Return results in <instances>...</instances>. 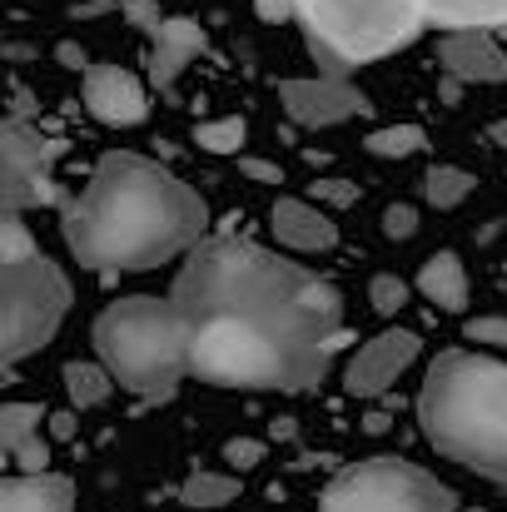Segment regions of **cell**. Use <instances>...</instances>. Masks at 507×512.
<instances>
[{
	"instance_id": "6da1fadb",
	"label": "cell",
	"mask_w": 507,
	"mask_h": 512,
	"mask_svg": "<svg viewBox=\"0 0 507 512\" xmlns=\"http://www.w3.org/2000/svg\"><path fill=\"white\" fill-rule=\"evenodd\" d=\"M204 199L155 160L130 150L100 155L90 184L65 199L60 234L90 274H145L204 239Z\"/></svg>"
},
{
	"instance_id": "7a4b0ae2",
	"label": "cell",
	"mask_w": 507,
	"mask_h": 512,
	"mask_svg": "<svg viewBox=\"0 0 507 512\" xmlns=\"http://www.w3.org/2000/svg\"><path fill=\"white\" fill-rule=\"evenodd\" d=\"M169 299L184 309L189 324H199L209 314H249V319L279 324L289 334H309V339L343 334V299L329 279H319L299 264H284L234 234L199 239L189 249Z\"/></svg>"
},
{
	"instance_id": "3957f363",
	"label": "cell",
	"mask_w": 507,
	"mask_h": 512,
	"mask_svg": "<svg viewBox=\"0 0 507 512\" xmlns=\"http://www.w3.org/2000/svg\"><path fill=\"white\" fill-rule=\"evenodd\" d=\"M423 438L458 468L507 488V363L488 353H438L418 393Z\"/></svg>"
},
{
	"instance_id": "277c9868",
	"label": "cell",
	"mask_w": 507,
	"mask_h": 512,
	"mask_svg": "<svg viewBox=\"0 0 507 512\" xmlns=\"http://www.w3.org/2000/svg\"><path fill=\"white\" fill-rule=\"evenodd\" d=\"M338 339L289 334L279 324L249 319V314H209L189 324V373L214 388H244V393H304L324 383L334 363Z\"/></svg>"
},
{
	"instance_id": "5b68a950",
	"label": "cell",
	"mask_w": 507,
	"mask_h": 512,
	"mask_svg": "<svg viewBox=\"0 0 507 512\" xmlns=\"http://www.w3.org/2000/svg\"><path fill=\"white\" fill-rule=\"evenodd\" d=\"M95 353L125 393L160 403L189 373V319L174 299L130 294L95 319Z\"/></svg>"
},
{
	"instance_id": "8992f818",
	"label": "cell",
	"mask_w": 507,
	"mask_h": 512,
	"mask_svg": "<svg viewBox=\"0 0 507 512\" xmlns=\"http://www.w3.org/2000/svg\"><path fill=\"white\" fill-rule=\"evenodd\" d=\"M294 20L324 75H348L363 60L403 50L423 25V0H294Z\"/></svg>"
},
{
	"instance_id": "52a82bcc",
	"label": "cell",
	"mask_w": 507,
	"mask_h": 512,
	"mask_svg": "<svg viewBox=\"0 0 507 512\" xmlns=\"http://www.w3.org/2000/svg\"><path fill=\"white\" fill-rule=\"evenodd\" d=\"M0 289H5L0 358L20 363V358L40 353L50 334L60 329V319L70 309V279L60 274V264H50L40 254V244L30 239V229L20 224L15 209H5V219H0Z\"/></svg>"
},
{
	"instance_id": "ba28073f",
	"label": "cell",
	"mask_w": 507,
	"mask_h": 512,
	"mask_svg": "<svg viewBox=\"0 0 507 512\" xmlns=\"http://www.w3.org/2000/svg\"><path fill=\"white\" fill-rule=\"evenodd\" d=\"M458 498L403 458H368L343 468L324 488L319 512H458Z\"/></svg>"
},
{
	"instance_id": "9c48e42d",
	"label": "cell",
	"mask_w": 507,
	"mask_h": 512,
	"mask_svg": "<svg viewBox=\"0 0 507 512\" xmlns=\"http://www.w3.org/2000/svg\"><path fill=\"white\" fill-rule=\"evenodd\" d=\"M0 155H5V174H0V199L5 209H30V204H55L60 189L50 184V165L65 155V140H45L35 125H25V115H10L0 130Z\"/></svg>"
},
{
	"instance_id": "30bf717a",
	"label": "cell",
	"mask_w": 507,
	"mask_h": 512,
	"mask_svg": "<svg viewBox=\"0 0 507 512\" xmlns=\"http://www.w3.org/2000/svg\"><path fill=\"white\" fill-rule=\"evenodd\" d=\"M279 105L289 110V120L314 125V130H329V125H343V120H353V115H368L363 90H353L343 75L284 80V85H279Z\"/></svg>"
},
{
	"instance_id": "8fae6325",
	"label": "cell",
	"mask_w": 507,
	"mask_h": 512,
	"mask_svg": "<svg viewBox=\"0 0 507 512\" xmlns=\"http://www.w3.org/2000/svg\"><path fill=\"white\" fill-rule=\"evenodd\" d=\"M418 348H423V339L413 329H383L378 339H368L353 353V363L343 373V388L353 398H378L388 383H398V373L418 358Z\"/></svg>"
},
{
	"instance_id": "7c38bea8",
	"label": "cell",
	"mask_w": 507,
	"mask_h": 512,
	"mask_svg": "<svg viewBox=\"0 0 507 512\" xmlns=\"http://www.w3.org/2000/svg\"><path fill=\"white\" fill-rule=\"evenodd\" d=\"M85 110L100 125H140L150 115V95H145L140 75H130L125 65H90L85 70Z\"/></svg>"
},
{
	"instance_id": "4fadbf2b",
	"label": "cell",
	"mask_w": 507,
	"mask_h": 512,
	"mask_svg": "<svg viewBox=\"0 0 507 512\" xmlns=\"http://www.w3.org/2000/svg\"><path fill=\"white\" fill-rule=\"evenodd\" d=\"M438 60H443V70H448L453 80H463V85H503L507 80L503 45H498L488 30H478V25L448 30V35L438 40Z\"/></svg>"
},
{
	"instance_id": "5bb4252c",
	"label": "cell",
	"mask_w": 507,
	"mask_h": 512,
	"mask_svg": "<svg viewBox=\"0 0 507 512\" xmlns=\"http://www.w3.org/2000/svg\"><path fill=\"white\" fill-rule=\"evenodd\" d=\"M204 50H209V35H204L199 20L165 15V25L150 35V85H155L160 95H169V90L179 85V75L189 70V60L204 55Z\"/></svg>"
},
{
	"instance_id": "9a60e30c",
	"label": "cell",
	"mask_w": 507,
	"mask_h": 512,
	"mask_svg": "<svg viewBox=\"0 0 507 512\" xmlns=\"http://www.w3.org/2000/svg\"><path fill=\"white\" fill-rule=\"evenodd\" d=\"M274 234L284 249L299 254H324L338 244V224L329 219V209L319 199H274Z\"/></svg>"
},
{
	"instance_id": "2e32d148",
	"label": "cell",
	"mask_w": 507,
	"mask_h": 512,
	"mask_svg": "<svg viewBox=\"0 0 507 512\" xmlns=\"http://www.w3.org/2000/svg\"><path fill=\"white\" fill-rule=\"evenodd\" d=\"M75 488L60 473H25L0 483V512H70Z\"/></svg>"
},
{
	"instance_id": "e0dca14e",
	"label": "cell",
	"mask_w": 507,
	"mask_h": 512,
	"mask_svg": "<svg viewBox=\"0 0 507 512\" xmlns=\"http://www.w3.org/2000/svg\"><path fill=\"white\" fill-rule=\"evenodd\" d=\"M418 294L428 299V304H438V309H448V314H463L468 309V269H463V259L458 254H433L423 269H418Z\"/></svg>"
},
{
	"instance_id": "ac0fdd59",
	"label": "cell",
	"mask_w": 507,
	"mask_h": 512,
	"mask_svg": "<svg viewBox=\"0 0 507 512\" xmlns=\"http://www.w3.org/2000/svg\"><path fill=\"white\" fill-rule=\"evenodd\" d=\"M428 20L448 25V30H488V25H507V0H423Z\"/></svg>"
},
{
	"instance_id": "d6986e66",
	"label": "cell",
	"mask_w": 507,
	"mask_h": 512,
	"mask_svg": "<svg viewBox=\"0 0 507 512\" xmlns=\"http://www.w3.org/2000/svg\"><path fill=\"white\" fill-rule=\"evenodd\" d=\"M65 393L75 408H100L115 393V373L105 363H70L65 368Z\"/></svg>"
},
{
	"instance_id": "ffe728a7",
	"label": "cell",
	"mask_w": 507,
	"mask_h": 512,
	"mask_svg": "<svg viewBox=\"0 0 507 512\" xmlns=\"http://www.w3.org/2000/svg\"><path fill=\"white\" fill-rule=\"evenodd\" d=\"M473 174L458 170V165H433L428 170V179H423V194H428V204L433 209H458L468 194H473Z\"/></svg>"
},
{
	"instance_id": "44dd1931",
	"label": "cell",
	"mask_w": 507,
	"mask_h": 512,
	"mask_svg": "<svg viewBox=\"0 0 507 512\" xmlns=\"http://www.w3.org/2000/svg\"><path fill=\"white\" fill-rule=\"evenodd\" d=\"M234 498H239V478H229V473H194L179 488V503L184 508H224Z\"/></svg>"
},
{
	"instance_id": "7402d4cb",
	"label": "cell",
	"mask_w": 507,
	"mask_h": 512,
	"mask_svg": "<svg viewBox=\"0 0 507 512\" xmlns=\"http://www.w3.org/2000/svg\"><path fill=\"white\" fill-rule=\"evenodd\" d=\"M363 145H368V155H378V160H408V155H418V150L428 145V135H423L418 125H388V130H373Z\"/></svg>"
},
{
	"instance_id": "603a6c76",
	"label": "cell",
	"mask_w": 507,
	"mask_h": 512,
	"mask_svg": "<svg viewBox=\"0 0 507 512\" xmlns=\"http://www.w3.org/2000/svg\"><path fill=\"white\" fill-rule=\"evenodd\" d=\"M40 423H50L40 403H5V408H0V448H5V453L20 448L25 438L40 433Z\"/></svg>"
},
{
	"instance_id": "cb8c5ba5",
	"label": "cell",
	"mask_w": 507,
	"mask_h": 512,
	"mask_svg": "<svg viewBox=\"0 0 507 512\" xmlns=\"http://www.w3.org/2000/svg\"><path fill=\"white\" fill-rule=\"evenodd\" d=\"M244 140H249V125H244L239 115L194 125V145H199V150H209V155H239V145H244Z\"/></svg>"
},
{
	"instance_id": "d4e9b609",
	"label": "cell",
	"mask_w": 507,
	"mask_h": 512,
	"mask_svg": "<svg viewBox=\"0 0 507 512\" xmlns=\"http://www.w3.org/2000/svg\"><path fill=\"white\" fill-rule=\"evenodd\" d=\"M368 304H373L383 319H393V314L408 304V284H403L398 274H373V284H368Z\"/></svg>"
},
{
	"instance_id": "484cf974",
	"label": "cell",
	"mask_w": 507,
	"mask_h": 512,
	"mask_svg": "<svg viewBox=\"0 0 507 512\" xmlns=\"http://www.w3.org/2000/svg\"><path fill=\"white\" fill-rule=\"evenodd\" d=\"M309 199H319L324 209H348V204H358V184L353 179H314Z\"/></svg>"
},
{
	"instance_id": "4316f807",
	"label": "cell",
	"mask_w": 507,
	"mask_h": 512,
	"mask_svg": "<svg viewBox=\"0 0 507 512\" xmlns=\"http://www.w3.org/2000/svg\"><path fill=\"white\" fill-rule=\"evenodd\" d=\"M463 339L488 343V348H503L507 353V319H498V314H488V319H468V324H463Z\"/></svg>"
},
{
	"instance_id": "83f0119b",
	"label": "cell",
	"mask_w": 507,
	"mask_h": 512,
	"mask_svg": "<svg viewBox=\"0 0 507 512\" xmlns=\"http://www.w3.org/2000/svg\"><path fill=\"white\" fill-rule=\"evenodd\" d=\"M120 15H125L140 35H155V30L165 25V15H160V5H155V0H120Z\"/></svg>"
},
{
	"instance_id": "f1b7e54d",
	"label": "cell",
	"mask_w": 507,
	"mask_h": 512,
	"mask_svg": "<svg viewBox=\"0 0 507 512\" xmlns=\"http://www.w3.org/2000/svg\"><path fill=\"white\" fill-rule=\"evenodd\" d=\"M224 463H234L239 473H244V468H259V463H264V443H254V438H229V443H224Z\"/></svg>"
},
{
	"instance_id": "f546056e",
	"label": "cell",
	"mask_w": 507,
	"mask_h": 512,
	"mask_svg": "<svg viewBox=\"0 0 507 512\" xmlns=\"http://www.w3.org/2000/svg\"><path fill=\"white\" fill-rule=\"evenodd\" d=\"M383 234H388V239H413V234H418V214H413L408 204H393V209L383 214Z\"/></svg>"
},
{
	"instance_id": "4dcf8cb0",
	"label": "cell",
	"mask_w": 507,
	"mask_h": 512,
	"mask_svg": "<svg viewBox=\"0 0 507 512\" xmlns=\"http://www.w3.org/2000/svg\"><path fill=\"white\" fill-rule=\"evenodd\" d=\"M10 458H15L25 473H45V463H50V448H45V443H40V433H35V438H25L20 448H10Z\"/></svg>"
},
{
	"instance_id": "1f68e13d",
	"label": "cell",
	"mask_w": 507,
	"mask_h": 512,
	"mask_svg": "<svg viewBox=\"0 0 507 512\" xmlns=\"http://www.w3.org/2000/svg\"><path fill=\"white\" fill-rule=\"evenodd\" d=\"M239 174L264 179V184H284V170H279V165H269V160H239Z\"/></svg>"
},
{
	"instance_id": "d6a6232c",
	"label": "cell",
	"mask_w": 507,
	"mask_h": 512,
	"mask_svg": "<svg viewBox=\"0 0 507 512\" xmlns=\"http://www.w3.org/2000/svg\"><path fill=\"white\" fill-rule=\"evenodd\" d=\"M254 10L264 20H294V0H254Z\"/></svg>"
},
{
	"instance_id": "836d02e7",
	"label": "cell",
	"mask_w": 507,
	"mask_h": 512,
	"mask_svg": "<svg viewBox=\"0 0 507 512\" xmlns=\"http://www.w3.org/2000/svg\"><path fill=\"white\" fill-rule=\"evenodd\" d=\"M55 55H60V65H65V70H90V60H85V50H80V45H70V40H65V45H60Z\"/></svg>"
},
{
	"instance_id": "e575fe53",
	"label": "cell",
	"mask_w": 507,
	"mask_h": 512,
	"mask_svg": "<svg viewBox=\"0 0 507 512\" xmlns=\"http://www.w3.org/2000/svg\"><path fill=\"white\" fill-rule=\"evenodd\" d=\"M50 433L55 438H75V413H55L50 418Z\"/></svg>"
},
{
	"instance_id": "d590c367",
	"label": "cell",
	"mask_w": 507,
	"mask_h": 512,
	"mask_svg": "<svg viewBox=\"0 0 507 512\" xmlns=\"http://www.w3.org/2000/svg\"><path fill=\"white\" fill-rule=\"evenodd\" d=\"M30 110H35V105H30V95L15 85V110H10V115H30Z\"/></svg>"
}]
</instances>
